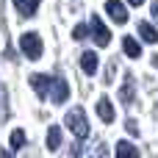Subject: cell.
<instances>
[{
	"label": "cell",
	"instance_id": "1",
	"mask_svg": "<svg viewBox=\"0 0 158 158\" xmlns=\"http://www.w3.org/2000/svg\"><path fill=\"white\" fill-rule=\"evenodd\" d=\"M67 128L72 131L75 139H86V136H89V122H86L83 108H72V111L67 114Z\"/></svg>",
	"mask_w": 158,
	"mask_h": 158
},
{
	"label": "cell",
	"instance_id": "2",
	"mask_svg": "<svg viewBox=\"0 0 158 158\" xmlns=\"http://www.w3.org/2000/svg\"><path fill=\"white\" fill-rule=\"evenodd\" d=\"M19 47H22V53H25L31 61H36V58L42 56V39H39V33H33V31L22 33V36H19Z\"/></svg>",
	"mask_w": 158,
	"mask_h": 158
},
{
	"label": "cell",
	"instance_id": "3",
	"mask_svg": "<svg viewBox=\"0 0 158 158\" xmlns=\"http://www.w3.org/2000/svg\"><path fill=\"white\" fill-rule=\"evenodd\" d=\"M92 36H94V42H97L100 47L111 44V33H108V28L103 25V19H100V17H92Z\"/></svg>",
	"mask_w": 158,
	"mask_h": 158
},
{
	"label": "cell",
	"instance_id": "4",
	"mask_svg": "<svg viewBox=\"0 0 158 158\" xmlns=\"http://www.w3.org/2000/svg\"><path fill=\"white\" fill-rule=\"evenodd\" d=\"M53 81L56 78H47V75H31V86H33V92L39 94V97H47L50 94V89H53Z\"/></svg>",
	"mask_w": 158,
	"mask_h": 158
},
{
	"label": "cell",
	"instance_id": "5",
	"mask_svg": "<svg viewBox=\"0 0 158 158\" xmlns=\"http://www.w3.org/2000/svg\"><path fill=\"white\" fill-rule=\"evenodd\" d=\"M106 11H108V17H111L114 22H119V25L128 22V8H125L119 0H108V3H106Z\"/></svg>",
	"mask_w": 158,
	"mask_h": 158
},
{
	"label": "cell",
	"instance_id": "6",
	"mask_svg": "<svg viewBox=\"0 0 158 158\" xmlns=\"http://www.w3.org/2000/svg\"><path fill=\"white\" fill-rule=\"evenodd\" d=\"M67 97H69V86H67V81H64V78H56V81H53V103L61 106Z\"/></svg>",
	"mask_w": 158,
	"mask_h": 158
},
{
	"label": "cell",
	"instance_id": "7",
	"mask_svg": "<svg viewBox=\"0 0 158 158\" xmlns=\"http://www.w3.org/2000/svg\"><path fill=\"white\" fill-rule=\"evenodd\" d=\"M97 114H100V119H103V122H114V117H117V114H114V106H111V100H108V97H100V100H97Z\"/></svg>",
	"mask_w": 158,
	"mask_h": 158
},
{
	"label": "cell",
	"instance_id": "8",
	"mask_svg": "<svg viewBox=\"0 0 158 158\" xmlns=\"http://www.w3.org/2000/svg\"><path fill=\"white\" fill-rule=\"evenodd\" d=\"M122 50H125V56H131V58H139V56H142V44H139L133 36H125V39H122Z\"/></svg>",
	"mask_w": 158,
	"mask_h": 158
},
{
	"label": "cell",
	"instance_id": "9",
	"mask_svg": "<svg viewBox=\"0 0 158 158\" xmlns=\"http://www.w3.org/2000/svg\"><path fill=\"white\" fill-rule=\"evenodd\" d=\"M14 6H17V11L22 17H33L36 8H39V0H14Z\"/></svg>",
	"mask_w": 158,
	"mask_h": 158
},
{
	"label": "cell",
	"instance_id": "10",
	"mask_svg": "<svg viewBox=\"0 0 158 158\" xmlns=\"http://www.w3.org/2000/svg\"><path fill=\"white\" fill-rule=\"evenodd\" d=\"M81 67L86 75H94L97 72V53H83L81 56Z\"/></svg>",
	"mask_w": 158,
	"mask_h": 158
},
{
	"label": "cell",
	"instance_id": "11",
	"mask_svg": "<svg viewBox=\"0 0 158 158\" xmlns=\"http://www.w3.org/2000/svg\"><path fill=\"white\" fill-rule=\"evenodd\" d=\"M139 36H142L144 42H150V44L158 42V31L150 25V22H139Z\"/></svg>",
	"mask_w": 158,
	"mask_h": 158
},
{
	"label": "cell",
	"instance_id": "12",
	"mask_svg": "<svg viewBox=\"0 0 158 158\" xmlns=\"http://www.w3.org/2000/svg\"><path fill=\"white\" fill-rule=\"evenodd\" d=\"M117 158H139V150L131 142H117Z\"/></svg>",
	"mask_w": 158,
	"mask_h": 158
},
{
	"label": "cell",
	"instance_id": "13",
	"mask_svg": "<svg viewBox=\"0 0 158 158\" xmlns=\"http://www.w3.org/2000/svg\"><path fill=\"white\" fill-rule=\"evenodd\" d=\"M58 144H61V128L50 125V131H47V150H58Z\"/></svg>",
	"mask_w": 158,
	"mask_h": 158
},
{
	"label": "cell",
	"instance_id": "14",
	"mask_svg": "<svg viewBox=\"0 0 158 158\" xmlns=\"http://www.w3.org/2000/svg\"><path fill=\"white\" fill-rule=\"evenodd\" d=\"M133 94H136V86H133V78L128 75V78H125V86H122V92H119V97H122V103H131Z\"/></svg>",
	"mask_w": 158,
	"mask_h": 158
},
{
	"label": "cell",
	"instance_id": "15",
	"mask_svg": "<svg viewBox=\"0 0 158 158\" xmlns=\"http://www.w3.org/2000/svg\"><path fill=\"white\" fill-rule=\"evenodd\" d=\"M22 144H25V133L22 131H14L11 133V150H19Z\"/></svg>",
	"mask_w": 158,
	"mask_h": 158
},
{
	"label": "cell",
	"instance_id": "16",
	"mask_svg": "<svg viewBox=\"0 0 158 158\" xmlns=\"http://www.w3.org/2000/svg\"><path fill=\"white\" fill-rule=\"evenodd\" d=\"M86 33H89V28L86 25H75V31H72V36L81 42V39H86Z\"/></svg>",
	"mask_w": 158,
	"mask_h": 158
},
{
	"label": "cell",
	"instance_id": "17",
	"mask_svg": "<svg viewBox=\"0 0 158 158\" xmlns=\"http://www.w3.org/2000/svg\"><path fill=\"white\" fill-rule=\"evenodd\" d=\"M125 128H128V133H133V136H139V128H136V122H133V119H128V125H125Z\"/></svg>",
	"mask_w": 158,
	"mask_h": 158
},
{
	"label": "cell",
	"instance_id": "18",
	"mask_svg": "<svg viewBox=\"0 0 158 158\" xmlns=\"http://www.w3.org/2000/svg\"><path fill=\"white\" fill-rule=\"evenodd\" d=\"M150 11H153V17L158 19V0H153V6H150Z\"/></svg>",
	"mask_w": 158,
	"mask_h": 158
},
{
	"label": "cell",
	"instance_id": "19",
	"mask_svg": "<svg viewBox=\"0 0 158 158\" xmlns=\"http://www.w3.org/2000/svg\"><path fill=\"white\" fill-rule=\"evenodd\" d=\"M128 3H131V6H142L144 0H128Z\"/></svg>",
	"mask_w": 158,
	"mask_h": 158
}]
</instances>
